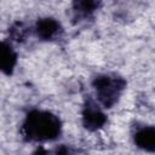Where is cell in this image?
Segmentation results:
<instances>
[{
	"label": "cell",
	"instance_id": "obj_5",
	"mask_svg": "<svg viewBox=\"0 0 155 155\" xmlns=\"http://www.w3.org/2000/svg\"><path fill=\"white\" fill-rule=\"evenodd\" d=\"M134 144L148 153H155V126H143L133 134Z\"/></svg>",
	"mask_w": 155,
	"mask_h": 155
},
{
	"label": "cell",
	"instance_id": "obj_1",
	"mask_svg": "<svg viewBox=\"0 0 155 155\" xmlns=\"http://www.w3.org/2000/svg\"><path fill=\"white\" fill-rule=\"evenodd\" d=\"M62 132L61 119L50 110L31 109L22 122V134L28 142H51Z\"/></svg>",
	"mask_w": 155,
	"mask_h": 155
},
{
	"label": "cell",
	"instance_id": "obj_7",
	"mask_svg": "<svg viewBox=\"0 0 155 155\" xmlns=\"http://www.w3.org/2000/svg\"><path fill=\"white\" fill-rule=\"evenodd\" d=\"M98 4L97 2H92V1H80V2H75L74 4V12H75V17L78 18H85L88 15H91L96 8H97Z\"/></svg>",
	"mask_w": 155,
	"mask_h": 155
},
{
	"label": "cell",
	"instance_id": "obj_8",
	"mask_svg": "<svg viewBox=\"0 0 155 155\" xmlns=\"http://www.w3.org/2000/svg\"><path fill=\"white\" fill-rule=\"evenodd\" d=\"M54 155H75V153H74V150H73L71 148H69L68 145L62 144V145H59V147L56 149Z\"/></svg>",
	"mask_w": 155,
	"mask_h": 155
},
{
	"label": "cell",
	"instance_id": "obj_9",
	"mask_svg": "<svg viewBox=\"0 0 155 155\" xmlns=\"http://www.w3.org/2000/svg\"><path fill=\"white\" fill-rule=\"evenodd\" d=\"M31 155H51V154H50V153H48V151H47L45 148L39 147V148H38V149H36V150H35V151H34Z\"/></svg>",
	"mask_w": 155,
	"mask_h": 155
},
{
	"label": "cell",
	"instance_id": "obj_4",
	"mask_svg": "<svg viewBox=\"0 0 155 155\" xmlns=\"http://www.w3.org/2000/svg\"><path fill=\"white\" fill-rule=\"evenodd\" d=\"M35 33L41 40H53L62 33V25L56 18L44 17L36 22Z\"/></svg>",
	"mask_w": 155,
	"mask_h": 155
},
{
	"label": "cell",
	"instance_id": "obj_6",
	"mask_svg": "<svg viewBox=\"0 0 155 155\" xmlns=\"http://www.w3.org/2000/svg\"><path fill=\"white\" fill-rule=\"evenodd\" d=\"M17 64V53L13 50L12 45L7 41H2L1 46V58H0V65L1 70L6 75H11L15 70V67Z\"/></svg>",
	"mask_w": 155,
	"mask_h": 155
},
{
	"label": "cell",
	"instance_id": "obj_3",
	"mask_svg": "<svg viewBox=\"0 0 155 155\" xmlns=\"http://www.w3.org/2000/svg\"><path fill=\"white\" fill-rule=\"evenodd\" d=\"M103 107L91 97L85 101L82 108V125L88 131H97L104 126L107 115L104 114Z\"/></svg>",
	"mask_w": 155,
	"mask_h": 155
},
{
	"label": "cell",
	"instance_id": "obj_2",
	"mask_svg": "<svg viewBox=\"0 0 155 155\" xmlns=\"http://www.w3.org/2000/svg\"><path fill=\"white\" fill-rule=\"evenodd\" d=\"M92 86L96 93V101L107 109L117 103L121 93L126 88V80L116 74L104 73L93 79Z\"/></svg>",
	"mask_w": 155,
	"mask_h": 155
}]
</instances>
